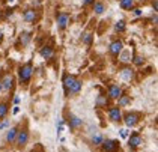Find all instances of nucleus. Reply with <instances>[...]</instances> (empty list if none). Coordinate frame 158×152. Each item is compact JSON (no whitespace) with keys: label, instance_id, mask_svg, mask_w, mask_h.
I'll use <instances>...</instances> for the list:
<instances>
[{"label":"nucleus","instance_id":"c85d7f7f","mask_svg":"<svg viewBox=\"0 0 158 152\" xmlns=\"http://www.w3.org/2000/svg\"><path fill=\"white\" fill-rule=\"evenodd\" d=\"M9 125V120H5V122H0V129L2 128H6Z\"/></svg>","mask_w":158,"mask_h":152},{"label":"nucleus","instance_id":"1a4fd4ad","mask_svg":"<svg viewBox=\"0 0 158 152\" xmlns=\"http://www.w3.org/2000/svg\"><path fill=\"white\" fill-rule=\"evenodd\" d=\"M75 82L77 80H75V77H73V75H65V78H63V84H65L66 89H71Z\"/></svg>","mask_w":158,"mask_h":152},{"label":"nucleus","instance_id":"2eb2a0df","mask_svg":"<svg viewBox=\"0 0 158 152\" xmlns=\"http://www.w3.org/2000/svg\"><path fill=\"white\" fill-rule=\"evenodd\" d=\"M35 17H36V15H35V12L33 11H26L24 12V20L26 21H33Z\"/></svg>","mask_w":158,"mask_h":152},{"label":"nucleus","instance_id":"c9c22d12","mask_svg":"<svg viewBox=\"0 0 158 152\" xmlns=\"http://www.w3.org/2000/svg\"><path fill=\"white\" fill-rule=\"evenodd\" d=\"M9 2H12V0H9Z\"/></svg>","mask_w":158,"mask_h":152},{"label":"nucleus","instance_id":"a211bd4d","mask_svg":"<svg viewBox=\"0 0 158 152\" xmlns=\"http://www.w3.org/2000/svg\"><path fill=\"white\" fill-rule=\"evenodd\" d=\"M8 113V105L6 104H0V119Z\"/></svg>","mask_w":158,"mask_h":152},{"label":"nucleus","instance_id":"b1692460","mask_svg":"<svg viewBox=\"0 0 158 152\" xmlns=\"http://www.w3.org/2000/svg\"><path fill=\"white\" fill-rule=\"evenodd\" d=\"M29 39H30V35H29V33H24V35H23V44H27V42H29Z\"/></svg>","mask_w":158,"mask_h":152},{"label":"nucleus","instance_id":"72a5a7b5","mask_svg":"<svg viewBox=\"0 0 158 152\" xmlns=\"http://www.w3.org/2000/svg\"><path fill=\"white\" fill-rule=\"evenodd\" d=\"M0 41H2V32H0Z\"/></svg>","mask_w":158,"mask_h":152},{"label":"nucleus","instance_id":"39448f33","mask_svg":"<svg viewBox=\"0 0 158 152\" xmlns=\"http://www.w3.org/2000/svg\"><path fill=\"white\" fill-rule=\"evenodd\" d=\"M12 83H14V78L11 77V75H5L3 83H0V84H2V87H3L5 91H9V89L12 87Z\"/></svg>","mask_w":158,"mask_h":152},{"label":"nucleus","instance_id":"4be33fe9","mask_svg":"<svg viewBox=\"0 0 158 152\" xmlns=\"http://www.w3.org/2000/svg\"><path fill=\"white\" fill-rule=\"evenodd\" d=\"M102 11H104V6H102L101 3H97V5H95V12H97V14H102Z\"/></svg>","mask_w":158,"mask_h":152},{"label":"nucleus","instance_id":"f257e3e1","mask_svg":"<svg viewBox=\"0 0 158 152\" xmlns=\"http://www.w3.org/2000/svg\"><path fill=\"white\" fill-rule=\"evenodd\" d=\"M30 77H32V66H30V63H27L20 70V82L27 83L30 80Z\"/></svg>","mask_w":158,"mask_h":152},{"label":"nucleus","instance_id":"ddd939ff","mask_svg":"<svg viewBox=\"0 0 158 152\" xmlns=\"http://www.w3.org/2000/svg\"><path fill=\"white\" fill-rule=\"evenodd\" d=\"M121 77L123 78V80H131V78H133V71L128 70V68H127V70H123V71H122Z\"/></svg>","mask_w":158,"mask_h":152},{"label":"nucleus","instance_id":"dca6fc26","mask_svg":"<svg viewBox=\"0 0 158 152\" xmlns=\"http://www.w3.org/2000/svg\"><path fill=\"white\" fill-rule=\"evenodd\" d=\"M80 89H81V83L77 80V82H75V83L73 84V87L69 89V92H71V94H77V92H78Z\"/></svg>","mask_w":158,"mask_h":152},{"label":"nucleus","instance_id":"f3484780","mask_svg":"<svg viewBox=\"0 0 158 152\" xmlns=\"http://www.w3.org/2000/svg\"><path fill=\"white\" fill-rule=\"evenodd\" d=\"M121 6L123 9H131L133 8V0H121Z\"/></svg>","mask_w":158,"mask_h":152},{"label":"nucleus","instance_id":"2f4dec72","mask_svg":"<svg viewBox=\"0 0 158 152\" xmlns=\"http://www.w3.org/2000/svg\"><path fill=\"white\" fill-rule=\"evenodd\" d=\"M20 112V107H14V115H17Z\"/></svg>","mask_w":158,"mask_h":152},{"label":"nucleus","instance_id":"cd10ccee","mask_svg":"<svg viewBox=\"0 0 158 152\" xmlns=\"http://www.w3.org/2000/svg\"><path fill=\"white\" fill-rule=\"evenodd\" d=\"M134 62H135V63H137V65H140V63H142V62H143V59L140 57V56H135V57H134Z\"/></svg>","mask_w":158,"mask_h":152},{"label":"nucleus","instance_id":"7ed1b4c3","mask_svg":"<svg viewBox=\"0 0 158 152\" xmlns=\"http://www.w3.org/2000/svg\"><path fill=\"white\" fill-rule=\"evenodd\" d=\"M137 120H139V115L137 113H130V115L125 116V124L128 127H134L137 124Z\"/></svg>","mask_w":158,"mask_h":152},{"label":"nucleus","instance_id":"473e14b6","mask_svg":"<svg viewBox=\"0 0 158 152\" xmlns=\"http://www.w3.org/2000/svg\"><path fill=\"white\" fill-rule=\"evenodd\" d=\"M92 2H94V0H85V3H86V5H89V3H92Z\"/></svg>","mask_w":158,"mask_h":152},{"label":"nucleus","instance_id":"f704fd0d","mask_svg":"<svg viewBox=\"0 0 158 152\" xmlns=\"http://www.w3.org/2000/svg\"><path fill=\"white\" fill-rule=\"evenodd\" d=\"M0 91H2V84H0Z\"/></svg>","mask_w":158,"mask_h":152},{"label":"nucleus","instance_id":"bb28decb","mask_svg":"<svg viewBox=\"0 0 158 152\" xmlns=\"http://www.w3.org/2000/svg\"><path fill=\"white\" fill-rule=\"evenodd\" d=\"M98 104L99 105H106L107 104V99H104V98H98Z\"/></svg>","mask_w":158,"mask_h":152},{"label":"nucleus","instance_id":"5701e85b","mask_svg":"<svg viewBox=\"0 0 158 152\" xmlns=\"http://www.w3.org/2000/svg\"><path fill=\"white\" fill-rule=\"evenodd\" d=\"M92 141H94L95 145H101V143H102V137H101V136H95V137L92 139Z\"/></svg>","mask_w":158,"mask_h":152},{"label":"nucleus","instance_id":"f03ea898","mask_svg":"<svg viewBox=\"0 0 158 152\" xmlns=\"http://www.w3.org/2000/svg\"><path fill=\"white\" fill-rule=\"evenodd\" d=\"M102 149L106 152H114L118 149V141L114 140H106L102 141Z\"/></svg>","mask_w":158,"mask_h":152},{"label":"nucleus","instance_id":"6e6552de","mask_svg":"<svg viewBox=\"0 0 158 152\" xmlns=\"http://www.w3.org/2000/svg\"><path fill=\"white\" fill-rule=\"evenodd\" d=\"M121 50H122V42H121V41H114V42L110 45V51H111L113 54L121 53Z\"/></svg>","mask_w":158,"mask_h":152},{"label":"nucleus","instance_id":"0eeeda50","mask_svg":"<svg viewBox=\"0 0 158 152\" xmlns=\"http://www.w3.org/2000/svg\"><path fill=\"white\" fill-rule=\"evenodd\" d=\"M109 116H110V119H111V120H114V122H116V120H119V119H121V110H119L118 107L111 108V110H110V113H109Z\"/></svg>","mask_w":158,"mask_h":152},{"label":"nucleus","instance_id":"423d86ee","mask_svg":"<svg viewBox=\"0 0 158 152\" xmlns=\"http://www.w3.org/2000/svg\"><path fill=\"white\" fill-rule=\"evenodd\" d=\"M128 143H130V146H131V148H137V146L142 143V139H140V136H139V134H133V136L130 137V141H128Z\"/></svg>","mask_w":158,"mask_h":152},{"label":"nucleus","instance_id":"393cba45","mask_svg":"<svg viewBox=\"0 0 158 152\" xmlns=\"http://www.w3.org/2000/svg\"><path fill=\"white\" fill-rule=\"evenodd\" d=\"M119 133H121V137H122V139H127V137H128V131H127V129H121Z\"/></svg>","mask_w":158,"mask_h":152},{"label":"nucleus","instance_id":"7c9ffc66","mask_svg":"<svg viewBox=\"0 0 158 152\" xmlns=\"http://www.w3.org/2000/svg\"><path fill=\"white\" fill-rule=\"evenodd\" d=\"M134 14H135L137 17H140V15H142V11H140V9H135V11H134Z\"/></svg>","mask_w":158,"mask_h":152},{"label":"nucleus","instance_id":"6ab92c4d","mask_svg":"<svg viewBox=\"0 0 158 152\" xmlns=\"http://www.w3.org/2000/svg\"><path fill=\"white\" fill-rule=\"evenodd\" d=\"M130 103V96H121L119 99V105H127Z\"/></svg>","mask_w":158,"mask_h":152},{"label":"nucleus","instance_id":"a878e982","mask_svg":"<svg viewBox=\"0 0 158 152\" xmlns=\"http://www.w3.org/2000/svg\"><path fill=\"white\" fill-rule=\"evenodd\" d=\"M128 56H130V51H125L123 54H122V62H127V59H128Z\"/></svg>","mask_w":158,"mask_h":152},{"label":"nucleus","instance_id":"412c9836","mask_svg":"<svg viewBox=\"0 0 158 152\" xmlns=\"http://www.w3.org/2000/svg\"><path fill=\"white\" fill-rule=\"evenodd\" d=\"M80 124H81V120H80L78 117H73V120H71V125H73L74 128H75V127H78Z\"/></svg>","mask_w":158,"mask_h":152},{"label":"nucleus","instance_id":"aec40b11","mask_svg":"<svg viewBox=\"0 0 158 152\" xmlns=\"http://www.w3.org/2000/svg\"><path fill=\"white\" fill-rule=\"evenodd\" d=\"M116 30H118V32H123V30H125V23H123V21H119V23L116 24Z\"/></svg>","mask_w":158,"mask_h":152},{"label":"nucleus","instance_id":"c756f323","mask_svg":"<svg viewBox=\"0 0 158 152\" xmlns=\"http://www.w3.org/2000/svg\"><path fill=\"white\" fill-rule=\"evenodd\" d=\"M90 39H92V38H90V35H85V42H86V44H89V42H90Z\"/></svg>","mask_w":158,"mask_h":152},{"label":"nucleus","instance_id":"20e7f679","mask_svg":"<svg viewBox=\"0 0 158 152\" xmlns=\"http://www.w3.org/2000/svg\"><path fill=\"white\" fill-rule=\"evenodd\" d=\"M109 95L111 96V98H121V95H122L121 87H119L118 84H113V86H110Z\"/></svg>","mask_w":158,"mask_h":152},{"label":"nucleus","instance_id":"9b49d317","mask_svg":"<svg viewBox=\"0 0 158 152\" xmlns=\"http://www.w3.org/2000/svg\"><path fill=\"white\" fill-rule=\"evenodd\" d=\"M17 136H18V139H17V141H18V145H26V143H27V139H29V134H27L26 131H21V133H18Z\"/></svg>","mask_w":158,"mask_h":152},{"label":"nucleus","instance_id":"f8f14e48","mask_svg":"<svg viewBox=\"0 0 158 152\" xmlns=\"http://www.w3.org/2000/svg\"><path fill=\"white\" fill-rule=\"evenodd\" d=\"M17 134H18V129H17V128H11V129H9V133H8V136H6V140H8V141H14V140H15V137H17Z\"/></svg>","mask_w":158,"mask_h":152},{"label":"nucleus","instance_id":"4468645a","mask_svg":"<svg viewBox=\"0 0 158 152\" xmlns=\"http://www.w3.org/2000/svg\"><path fill=\"white\" fill-rule=\"evenodd\" d=\"M41 54H42L45 59H50L51 56H53V50H51L50 47H44L42 48V51H41Z\"/></svg>","mask_w":158,"mask_h":152},{"label":"nucleus","instance_id":"9d476101","mask_svg":"<svg viewBox=\"0 0 158 152\" xmlns=\"http://www.w3.org/2000/svg\"><path fill=\"white\" fill-rule=\"evenodd\" d=\"M57 23H59V27H60V29H65L66 24H68V15H66V14H60V15L57 17Z\"/></svg>","mask_w":158,"mask_h":152}]
</instances>
